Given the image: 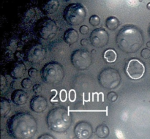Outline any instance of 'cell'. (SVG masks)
Wrapping results in <instances>:
<instances>
[{"label":"cell","mask_w":150,"mask_h":139,"mask_svg":"<svg viewBox=\"0 0 150 139\" xmlns=\"http://www.w3.org/2000/svg\"><path fill=\"white\" fill-rule=\"evenodd\" d=\"M86 16V8L80 3H73L69 4L64 9L63 15L66 22L72 26L81 24L84 20Z\"/></svg>","instance_id":"5"},{"label":"cell","mask_w":150,"mask_h":139,"mask_svg":"<svg viewBox=\"0 0 150 139\" xmlns=\"http://www.w3.org/2000/svg\"><path fill=\"white\" fill-rule=\"evenodd\" d=\"M10 103L7 99L1 98V102H0V110H1V116L4 117L8 114L10 112Z\"/></svg>","instance_id":"18"},{"label":"cell","mask_w":150,"mask_h":139,"mask_svg":"<svg viewBox=\"0 0 150 139\" xmlns=\"http://www.w3.org/2000/svg\"><path fill=\"white\" fill-rule=\"evenodd\" d=\"M11 100L16 105H24L28 100V95L21 89H16L12 93Z\"/></svg>","instance_id":"14"},{"label":"cell","mask_w":150,"mask_h":139,"mask_svg":"<svg viewBox=\"0 0 150 139\" xmlns=\"http://www.w3.org/2000/svg\"><path fill=\"white\" fill-rule=\"evenodd\" d=\"M9 135L15 139H31L36 134V119L29 113L19 112L12 116L7 122Z\"/></svg>","instance_id":"1"},{"label":"cell","mask_w":150,"mask_h":139,"mask_svg":"<svg viewBox=\"0 0 150 139\" xmlns=\"http://www.w3.org/2000/svg\"><path fill=\"white\" fill-rule=\"evenodd\" d=\"M21 86L24 89H30L32 86V81L31 79L26 78L21 81Z\"/></svg>","instance_id":"23"},{"label":"cell","mask_w":150,"mask_h":139,"mask_svg":"<svg viewBox=\"0 0 150 139\" xmlns=\"http://www.w3.org/2000/svg\"><path fill=\"white\" fill-rule=\"evenodd\" d=\"M26 72V67L21 62L15 63L10 70V75L13 78L18 79L23 77Z\"/></svg>","instance_id":"15"},{"label":"cell","mask_w":150,"mask_h":139,"mask_svg":"<svg viewBox=\"0 0 150 139\" xmlns=\"http://www.w3.org/2000/svg\"><path fill=\"white\" fill-rule=\"evenodd\" d=\"M67 92H66L65 89H62L61 92L59 93V98L60 100L62 102H65L66 99H67Z\"/></svg>","instance_id":"25"},{"label":"cell","mask_w":150,"mask_h":139,"mask_svg":"<svg viewBox=\"0 0 150 139\" xmlns=\"http://www.w3.org/2000/svg\"><path fill=\"white\" fill-rule=\"evenodd\" d=\"M75 134L79 139H89L92 134V126L86 121H81L75 127Z\"/></svg>","instance_id":"12"},{"label":"cell","mask_w":150,"mask_h":139,"mask_svg":"<svg viewBox=\"0 0 150 139\" xmlns=\"http://www.w3.org/2000/svg\"><path fill=\"white\" fill-rule=\"evenodd\" d=\"M46 122L51 130L57 133L65 132L71 124L70 109L62 107L51 110L46 117Z\"/></svg>","instance_id":"3"},{"label":"cell","mask_w":150,"mask_h":139,"mask_svg":"<svg viewBox=\"0 0 150 139\" xmlns=\"http://www.w3.org/2000/svg\"><path fill=\"white\" fill-rule=\"evenodd\" d=\"M116 42L124 52L135 53L142 46L143 36L136 26H126L120 31Z\"/></svg>","instance_id":"2"},{"label":"cell","mask_w":150,"mask_h":139,"mask_svg":"<svg viewBox=\"0 0 150 139\" xmlns=\"http://www.w3.org/2000/svg\"><path fill=\"white\" fill-rule=\"evenodd\" d=\"M37 74H38V70L35 68H31L28 71V75L31 78H35L37 75Z\"/></svg>","instance_id":"27"},{"label":"cell","mask_w":150,"mask_h":139,"mask_svg":"<svg viewBox=\"0 0 150 139\" xmlns=\"http://www.w3.org/2000/svg\"><path fill=\"white\" fill-rule=\"evenodd\" d=\"M117 97H118V96H117V95L115 92H110L108 95V99L111 102H115L117 99Z\"/></svg>","instance_id":"26"},{"label":"cell","mask_w":150,"mask_h":139,"mask_svg":"<svg viewBox=\"0 0 150 139\" xmlns=\"http://www.w3.org/2000/svg\"><path fill=\"white\" fill-rule=\"evenodd\" d=\"M79 38L77 31L73 29H69L64 32V40L68 45H73L78 41Z\"/></svg>","instance_id":"16"},{"label":"cell","mask_w":150,"mask_h":139,"mask_svg":"<svg viewBox=\"0 0 150 139\" xmlns=\"http://www.w3.org/2000/svg\"><path fill=\"white\" fill-rule=\"evenodd\" d=\"M58 28L54 20L51 19H44L41 20L38 26V32L44 40L52 39L55 37Z\"/></svg>","instance_id":"8"},{"label":"cell","mask_w":150,"mask_h":139,"mask_svg":"<svg viewBox=\"0 0 150 139\" xmlns=\"http://www.w3.org/2000/svg\"><path fill=\"white\" fill-rule=\"evenodd\" d=\"M103 57L108 62L113 63L117 60V54L114 50L108 49L107 51H105V53H104Z\"/></svg>","instance_id":"20"},{"label":"cell","mask_w":150,"mask_h":139,"mask_svg":"<svg viewBox=\"0 0 150 139\" xmlns=\"http://www.w3.org/2000/svg\"><path fill=\"white\" fill-rule=\"evenodd\" d=\"M89 40L92 45L97 48H103L108 42V34L105 29L98 28L92 31Z\"/></svg>","instance_id":"9"},{"label":"cell","mask_w":150,"mask_h":139,"mask_svg":"<svg viewBox=\"0 0 150 139\" xmlns=\"http://www.w3.org/2000/svg\"><path fill=\"white\" fill-rule=\"evenodd\" d=\"M42 80L48 84L56 85L59 83L64 77L62 66L59 62L51 61L44 65L41 70Z\"/></svg>","instance_id":"4"},{"label":"cell","mask_w":150,"mask_h":139,"mask_svg":"<svg viewBox=\"0 0 150 139\" xmlns=\"http://www.w3.org/2000/svg\"><path fill=\"white\" fill-rule=\"evenodd\" d=\"M33 91L35 94L38 95V94H40L42 92V87H41L40 84H35L33 86Z\"/></svg>","instance_id":"28"},{"label":"cell","mask_w":150,"mask_h":139,"mask_svg":"<svg viewBox=\"0 0 150 139\" xmlns=\"http://www.w3.org/2000/svg\"><path fill=\"white\" fill-rule=\"evenodd\" d=\"M89 29L87 26L86 25H83L82 26H81L80 28V32L82 34V35H86V34L89 32Z\"/></svg>","instance_id":"29"},{"label":"cell","mask_w":150,"mask_h":139,"mask_svg":"<svg viewBox=\"0 0 150 139\" xmlns=\"http://www.w3.org/2000/svg\"><path fill=\"white\" fill-rule=\"evenodd\" d=\"M48 106V102L45 97L40 95L35 96L30 102V108L36 113L43 112Z\"/></svg>","instance_id":"13"},{"label":"cell","mask_w":150,"mask_h":139,"mask_svg":"<svg viewBox=\"0 0 150 139\" xmlns=\"http://www.w3.org/2000/svg\"><path fill=\"white\" fill-rule=\"evenodd\" d=\"M45 50L40 44H36L31 47L26 54V59L32 64H38L44 59Z\"/></svg>","instance_id":"10"},{"label":"cell","mask_w":150,"mask_h":139,"mask_svg":"<svg viewBox=\"0 0 150 139\" xmlns=\"http://www.w3.org/2000/svg\"><path fill=\"white\" fill-rule=\"evenodd\" d=\"M71 62L78 70H83L90 67L92 59L91 54L87 51L79 49L71 54Z\"/></svg>","instance_id":"7"},{"label":"cell","mask_w":150,"mask_h":139,"mask_svg":"<svg viewBox=\"0 0 150 139\" xmlns=\"http://www.w3.org/2000/svg\"><path fill=\"white\" fill-rule=\"evenodd\" d=\"M81 45H83V46L85 47V46H87L88 44H89V42H88L87 40L83 39L81 41Z\"/></svg>","instance_id":"32"},{"label":"cell","mask_w":150,"mask_h":139,"mask_svg":"<svg viewBox=\"0 0 150 139\" xmlns=\"http://www.w3.org/2000/svg\"><path fill=\"white\" fill-rule=\"evenodd\" d=\"M96 134L97 135L99 136L100 138L107 137L109 134V130L106 125H99L96 129Z\"/></svg>","instance_id":"21"},{"label":"cell","mask_w":150,"mask_h":139,"mask_svg":"<svg viewBox=\"0 0 150 139\" xmlns=\"http://www.w3.org/2000/svg\"><path fill=\"white\" fill-rule=\"evenodd\" d=\"M59 7V1L57 0H51L45 3L42 7V10L45 14H52L54 13Z\"/></svg>","instance_id":"17"},{"label":"cell","mask_w":150,"mask_h":139,"mask_svg":"<svg viewBox=\"0 0 150 139\" xmlns=\"http://www.w3.org/2000/svg\"><path fill=\"white\" fill-rule=\"evenodd\" d=\"M76 99V92L74 89H70L69 92V99L70 102H74Z\"/></svg>","instance_id":"24"},{"label":"cell","mask_w":150,"mask_h":139,"mask_svg":"<svg viewBox=\"0 0 150 139\" xmlns=\"http://www.w3.org/2000/svg\"><path fill=\"white\" fill-rule=\"evenodd\" d=\"M120 73L113 68L105 69L99 75V83L105 89H116L120 85Z\"/></svg>","instance_id":"6"},{"label":"cell","mask_w":150,"mask_h":139,"mask_svg":"<svg viewBox=\"0 0 150 139\" xmlns=\"http://www.w3.org/2000/svg\"><path fill=\"white\" fill-rule=\"evenodd\" d=\"M120 24V22L117 18L114 17V16H110L105 20V26L108 29H111V30H114L116 29Z\"/></svg>","instance_id":"19"},{"label":"cell","mask_w":150,"mask_h":139,"mask_svg":"<svg viewBox=\"0 0 150 139\" xmlns=\"http://www.w3.org/2000/svg\"><path fill=\"white\" fill-rule=\"evenodd\" d=\"M38 139H54V138L53 136L50 135L45 134L42 135H40Z\"/></svg>","instance_id":"31"},{"label":"cell","mask_w":150,"mask_h":139,"mask_svg":"<svg viewBox=\"0 0 150 139\" xmlns=\"http://www.w3.org/2000/svg\"><path fill=\"white\" fill-rule=\"evenodd\" d=\"M89 23L91 25L94 26H97L100 23V18L97 15H94L89 18Z\"/></svg>","instance_id":"22"},{"label":"cell","mask_w":150,"mask_h":139,"mask_svg":"<svg viewBox=\"0 0 150 139\" xmlns=\"http://www.w3.org/2000/svg\"><path fill=\"white\" fill-rule=\"evenodd\" d=\"M145 72V67L140 61L132 59L129 61L127 66V73L132 79H139L143 76Z\"/></svg>","instance_id":"11"},{"label":"cell","mask_w":150,"mask_h":139,"mask_svg":"<svg viewBox=\"0 0 150 139\" xmlns=\"http://www.w3.org/2000/svg\"><path fill=\"white\" fill-rule=\"evenodd\" d=\"M142 56L144 58H149L150 56V51L148 49H144L142 51Z\"/></svg>","instance_id":"30"}]
</instances>
